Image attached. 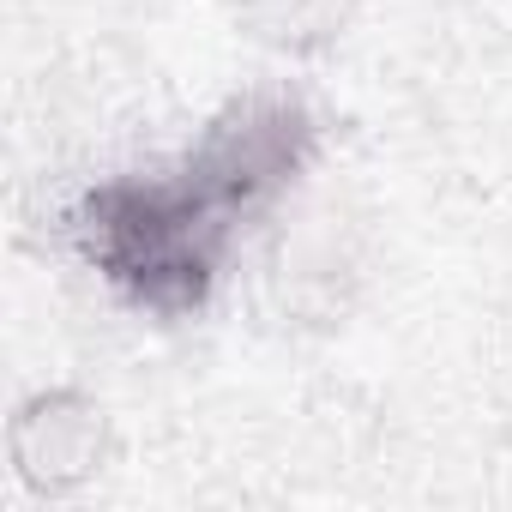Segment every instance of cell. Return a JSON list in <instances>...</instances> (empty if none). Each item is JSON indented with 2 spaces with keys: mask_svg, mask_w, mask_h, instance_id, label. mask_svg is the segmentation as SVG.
I'll return each instance as SVG.
<instances>
[{
  "mask_svg": "<svg viewBox=\"0 0 512 512\" xmlns=\"http://www.w3.org/2000/svg\"><path fill=\"white\" fill-rule=\"evenodd\" d=\"M253 37L278 49H314L338 31V0H241Z\"/></svg>",
  "mask_w": 512,
  "mask_h": 512,
  "instance_id": "4",
  "label": "cell"
},
{
  "mask_svg": "<svg viewBox=\"0 0 512 512\" xmlns=\"http://www.w3.org/2000/svg\"><path fill=\"white\" fill-rule=\"evenodd\" d=\"M7 458H13V476L31 494L67 500L103 470V458H109V416L79 386L31 392L13 410V422H7Z\"/></svg>",
  "mask_w": 512,
  "mask_h": 512,
  "instance_id": "3",
  "label": "cell"
},
{
  "mask_svg": "<svg viewBox=\"0 0 512 512\" xmlns=\"http://www.w3.org/2000/svg\"><path fill=\"white\" fill-rule=\"evenodd\" d=\"M67 241L79 260L151 320H193L229 266L241 223L181 169L91 181L67 211Z\"/></svg>",
  "mask_w": 512,
  "mask_h": 512,
  "instance_id": "1",
  "label": "cell"
},
{
  "mask_svg": "<svg viewBox=\"0 0 512 512\" xmlns=\"http://www.w3.org/2000/svg\"><path fill=\"white\" fill-rule=\"evenodd\" d=\"M320 157V115L290 85L235 91L175 157L241 229L272 217Z\"/></svg>",
  "mask_w": 512,
  "mask_h": 512,
  "instance_id": "2",
  "label": "cell"
}]
</instances>
